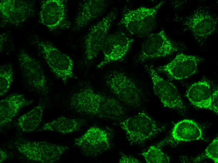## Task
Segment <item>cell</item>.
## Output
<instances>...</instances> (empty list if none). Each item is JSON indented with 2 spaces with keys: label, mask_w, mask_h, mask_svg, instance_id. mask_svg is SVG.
<instances>
[{
  "label": "cell",
  "mask_w": 218,
  "mask_h": 163,
  "mask_svg": "<svg viewBox=\"0 0 218 163\" xmlns=\"http://www.w3.org/2000/svg\"><path fill=\"white\" fill-rule=\"evenodd\" d=\"M69 102L77 113L91 117L116 120L125 113L124 107L117 100L97 92L89 86L73 93Z\"/></svg>",
  "instance_id": "obj_1"
},
{
  "label": "cell",
  "mask_w": 218,
  "mask_h": 163,
  "mask_svg": "<svg viewBox=\"0 0 218 163\" xmlns=\"http://www.w3.org/2000/svg\"><path fill=\"white\" fill-rule=\"evenodd\" d=\"M119 125L129 142L137 145L144 144L164 129L163 127L143 111L121 120Z\"/></svg>",
  "instance_id": "obj_2"
},
{
  "label": "cell",
  "mask_w": 218,
  "mask_h": 163,
  "mask_svg": "<svg viewBox=\"0 0 218 163\" xmlns=\"http://www.w3.org/2000/svg\"><path fill=\"white\" fill-rule=\"evenodd\" d=\"M164 3L161 1L154 6H142L124 13L119 24L132 35L146 37L151 34L156 26V16Z\"/></svg>",
  "instance_id": "obj_3"
},
{
  "label": "cell",
  "mask_w": 218,
  "mask_h": 163,
  "mask_svg": "<svg viewBox=\"0 0 218 163\" xmlns=\"http://www.w3.org/2000/svg\"><path fill=\"white\" fill-rule=\"evenodd\" d=\"M18 151L26 158L42 163H53L58 160L69 149L67 146L45 141L24 139L14 143Z\"/></svg>",
  "instance_id": "obj_4"
},
{
  "label": "cell",
  "mask_w": 218,
  "mask_h": 163,
  "mask_svg": "<svg viewBox=\"0 0 218 163\" xmlns=\"http://www.w3.org/2000/svg\"><path fill=\"white\" fill-rule=\"evenodd\" d=\"M106 86L119 99L126 104L134 108L140 106L142 92L133 80L122 71H114L105 77Z\"/></svg>",
  "instance_id": "obj_5"
},
{
  "label": "cell",
  "mask_w": 218,
  "mask_h": 163,
  "mask_svg": "<svg viewBox=\"0 0 218 163\" xmlns=\"http://www.w3.org/2000/svg\"><path fill=\"white\" fill-rule=\"evenodd\" d=\"M34 44L51 71L58 78L65 84L68 80L74 77V63L69 56L49 42L36 40Z\"/></svg>",
  "instance_id": "obj_6"
},
{
  "label": "cell",
  "mask_w": 218,
  "mask_h": 163,
  "mask_svg": "<svg viewBox=\"0 0 218 163\" xmlns=\"http://www.w3.org/2000/svg\"><path fill=\"white\" fill-rule=\"evenodd\" d=\"M145 68L151 79L154 93L164 107L185 112L186 106L175 86L161 77L152 65H146Z\"/></svg>",
  "instance_id": "obj_7"
},
{
  "label": "cell",
  "mask_w": 218,
  "mask_h": 163,
  "mask_svg": "<svg viewBox=\"0 0 218 163\" xmlns=\"http://www.w3.org/2000/svg\"><path fill=\"white\" fill-rule=\"evenodd\" d=\"M179 50V48L162 29L151 34L143 41L137 61L143 62L166 57Z\"/></svg>",
  "instance_id": "obj_8"
},
{
  "label": "cell",
  "mask_w": 218,
  "mask_h": 163,
  "mask_svg": "<svg viewBox=\"0 0 218 163\" xmlns=\"http://www.w3.org/2000/svg\"><path fill=\"white\" fill-rule=\"evenodd\" d=\"M117 16L115 11L111 12L89 29L84 40L87 61L93 60L101 51L108 32Z\"/></svg>",
  "instance_id": "obj_9"
},
{
  "label": "cell",
  "mask_w": 218,
  "mask_h": 163,
  "mask_svg": "<svg viewBox=\"0 0 218 163\" xmlns=\"http://www.w3.org/2000/svg\"><path fill=\"white\" fill-rule=\"evenodd\" d=\"M74 144L86 156H93L110 149L111 138L106 131L94 126L89 128L81 136L75 139Z\"/></svg>",
  "instance_id": "obj_10"
},
{
  "label": "cell",
  "mask_w": 218,
  "mask_h": 163,
  "mask_svg": "<svg viewBox=\"0 0 218 163\" xmlns=\"http://www.w3.org/2000/svg\"><path fill=\"white\" fill-rule=\"evenodd\" d=\"M202 60L196 56L181 53L169 62L157 67L155 70L158 73L164 74L172 80H182L196 73Z\"/></svg>",
  "instance_id": "obj_11"
},
{
  "label": "cell",
  "mask_w": 218,
  "mask_h": 163,
  "mask_svg": "<svg viewBox=\"0 0 218 163\" xmlns=\"http://www.w3.org/2000/svg\"><path fill=\"white\" fill-rule=\"evenodd\" d=\"M133 42L132 39L122 32H117L108 35L101 50L103 58L96 68L100 69L109 63L123 59Z\"/></svg>",
  "instance_id": "obj_12"
},
{
  "label": "cell",
  "mask_w": 218,
  "mask_h": 163,
  "mask_svg": "<svg viewBox=\"0 0 218 163\" xmlns=\"http://www.w3.org/2000/svg\"><path fill=\"white\" fill-rule=\"evenodd\" d=\"M34 3L28 0H3L0 2V20L3 25H18L33 14Z\"/></svg>",
  "instance_id": "obj_13"
},
{
  "label": "cell",
  "mask_w": 218,
  "mask_h": 163,
  "mask_svg": "<svg viewBox=\"0 0 218 163\" xmlns=\"http://www.w3.org/2000/svg\"><path fill=\"white\" fill-rule=\"evenodd\" d=\"M66 7L63 0H44L41 3L39 21L50 30L69 26Z\"/></svg>",
  "instance_id": "obj_14"
},
{
  "label": "cell",
  "mask_w": 218,
  "mask_h": 163,
  "mask_svg": "<svg viewBox=\"0 0 218 163\" xmlns=\"http://www.w3.org/2000/svg\"><path fill=\"white\" fill-rule=\"evenodd\" d=\"M18 59L22 75L28 84L38 91L47 92L45 76L39 62L23 50L20 52Z\"/></svg>",
  "instance_id": "obj_15"
},
{
  "label": "cell",
  "mask_w": 218,
  "mask_h": 163,
  "mask_svg": "<svg viewBox=\"0 0 218 163\" xmlns=\"http://www.w3.org/2000/svg\"><path fill=\"white\" fill-rule=\"evenodd\" d=\"M184 25L198 40L207 39L215 31L216 19L208 12L198 9L185 21Z\"/></svg>",
  "instance_id": "obj_16"
},
{
  "label": "cell",
  "mask_w": 218,
  "mask_h": 163,
  "mask_svg": "<svg viewBox=\"0 0 218 163\" xmlns=\"http://www.w3.org/2000/svg\"><path fill=\"white\" fill-rule=\"evenodd\" d=\"M203 139L202 130L198 124L193 120L184 119L176 123L169 137L157 145L161 148L170 141L186 142Z\"/></svg>",
  "instance_id": "obj_17"
},
{
  "label": "cell",
  "mask_w": 218,
  "mask_h": 163,
  "mask_svg": "<svg viewBox=\"0 0 218 163\" xmlns=\"http://www.w3.org/2000/svg\"><path fill=\"white\" fill-rule=\"evenodd\" d=\"M33 101L23 94H12L0 101V128L12 121L23 107L31 104Z\"/></svg>",
  "instance_id": "obj_18"
},
{
  "label": "cell",
  "mask_w": 218,
  "mask_h": 163,
  "mask_svg": "<svg viewBox=\"0 0 218 163\" xmlns=\"http://www.w3.org/2000/svg\"><path fill=\"white\" fill-rule=\"evenodd\" d=\"M212 93L209 82L202 80L191 85L187 89L185 95L195 107L211 110Z\"/></svg>",
  "instance_id": "obj_19"
},
{
  "label": "cell",
  "mask_w": 218,
  "mask_h": 163,
  "mask_svg": "<svg viewBox=\"0 0 218 163\" xmlns=\"http://www.w3.org/2000/svg\"><path fill=\"white\" fill-rule=\"evenodd\" d=\"M105 0H90L83 2L80 7L75 19V28L79 30L100 16L106 9Z\"/></svg>",
  "instance_id": "obj_20"
},
{
  "label": "cell",
  "mask_w": 218,
  "mask_h": 163,
  "mask_svg": "<svg viewBox=\"0 0 218 163\" xmlns=\"http://www.w3.org/2000/svg\"><path fill=\"white\" fill-rule=\"evenodd\" d=\"M85 124V121L83 119L60 117L44 124L39 131L56 132L62 134H69L78 131Z\"/></svg>",
  "instance_id": "obj_21"
},
{
  "label": "cell",
  "mask_w": 218,
  "mask_h": 163,
  "mask_svg": "<svg viewBox=\"0 0 218 163\" xmlns=\"http://www.w3.org/2000/svg\"><path fill=\"white\" fill-rule=\"evenodd\" d=\"M44 106L40 104L20 116L18 119V125L23 132H31L34 131L41 123Z\"/></svg>",
  "instance_id": "obj_22"
},
{
  "label": "cell",
  "mask_w": 218,
  "mask_h": 163,
  "mask_svg": "<svg viewBox=\"0 0 218 163\" xmlns=\"http://www.w3.org/2000/svg\"><path fill=\"white\" fill-rule=\"evenodd\" d=\"M141 155L147 163H168L170 161L169 156L157 145L150 146L142 151Z\"/></svg>",
  "instance_id": "obj_23"
},
{
  "label": "cell",
  "mask_w": 218,
  "mask_h": 163,
  "mask_svg": "<svg viewBox=\"0 0 218 163\" xmlns=\"http://www.w3.org/2000/svg\"><path fill=\"white\" fill-rule=\"evenodd\" d=\"M13 70L12 65L7 64L0 68V96H2L9 90L13 81Z\"/></svg>",
  "instance_id": "obj_24"
},
{
  "label": "cell",
  "mask_w": 218,
  "mask_h": 163,
  "mask_svg": "<svg viewBox=\"0 0 218 163\" xmlns=\"http://www.w3.org/2000/svg\"><path fill=\"white\" fill-rule=\"evenodd\" d=\"M207 158L213 160L214 162H218V139L216 137L205 149L204 154L195 159V161Z\"/></svg>",
  "instance_id": "obj_25"
},
{
  "label": "cell",
  "mask_w": 218,
  "mask_h": 163,
  "mask_svg": "<svg viewBox=\"0 0 218 163\" xmlns=\"http://www.w3.org/2000/svg\"><path fill=\"white\" fill-rule=\"evenodd\" d=\"M218 91L216 89L212 92L211 96V111L218 114Z\"/></svg>",
  "instance_id": "obj_26"
},
{
  "label": "cell",
  "mask_w": 218,
  "mask_h": 163,
  "mask_svg": "<svg viewBox=\"0 0 218 163\" xmlns=\"http://www.w3.org/2000/svg\"><path fill=\"white\" fill-rule=\"evenodd\" d=\"M119 162L121 163H138L141 162L138 159L133 156L122 153L120 154Z\"/></svg>",
  "instance_id": "obj_27"
},
{
  "label": "cell",
  "mask_w": 218,
  "mask_h": 163,
  "mask_svg": "<svg viewBox=\"0 0 218 163\" xmlns=\"http://www.w3.org/2000/svg\"><path fill=\"white\" fill-rule=\"evenodd\" d=\"M8 155L6 152L1 149L0 150V162L1 163L8 159Z\"/></svg>",
  "instance_id": "obj_28"
},
{
  "label": "cell",
  "mask_w": 218,
  "mask_h": 163,
  "mask_svg": "<svg viewBox=\"0 0 218 163\" xmlns=\"http://www.w3.org/2000/svg\"><path fill=\"white\" fill-rule=\"evenodd\" d=\"M5 36L3 34H0V51L2 49L3 44L5 41Z\"/></svg>",
  "instance_id": "obj_29"
}]
</instances>
